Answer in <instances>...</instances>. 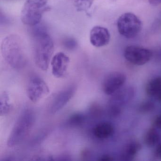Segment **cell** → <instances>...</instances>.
I'll return each instance as SVG.
<instances>
[{
  "mask_svg": "<svg viewBox=\"0 0 161 161\" xmlns=\"http://www.w3.org/2000/svg\"><path fill=\"white\" fill-rule=\"evenodd\" d=\"M153 57L156 61L161 62V48L157 49L154 53L153 52Z\"/></svg>",
  "mask_w": 161,
  "mask_h": 161,
  "instance_id": "603a6c76",
  "label": "cell"
},
{
  "mask_svg": "<svg viewBox=\"0 0 161 161\" xmlns=\"http://www.w3.org/2000/svg\"><path fill=\"white\" fill-rule=\"evenodd\" d=\"M39 24L34 26L31 31L33 52L36 66L45 71L48 68L53 54L54 45L45 27Z\"/></svg>",
  "mask_w": 161,
  "mask_h": 161,
  "instance_id": "6da1fadb",
  "label": "cell"
},
{
  "mask_svg": "<svg viewBox=\"0 0 161 161\" xmlns=\"http://www.w3.org/2000/svg\"><path fill=\"white\" fill-rule=\"evenodd\" d=\"M12 108L9 95L6 92H3L0 97V115L5 116L11 112Z\"/></svg>",
  "mask_w": 161,
  "mask_h": 161,
  "instance_id": "e0dca14e",
  "label": "cell"
},
{
  "mask_svg": "<svg viewBox=\"0 0 161 161\" xmlns=\"http://www.w3.org/2000/svg\"><path fill=\"white\" fill-rule=\"evenodd\" d=\"M69 58L63 52L56 53L51 60L52 72L56 78H63L67 73Z\"/></svg>",
  "mask_w": 161,
  "mask_h": 161,
  "instance_id": "8fae6325",
  "label": "cell"
},
{
  "mask_svg": "<svg viewBox=\"0 0 161 161\" xmlns=\"http://www.w3.org/2000/svg\"><path fill=\"white\" fill-rule=\"evenodd\" d=\"M142 23L134 14L125 13L121 15L117 21L119 32L127 38H132L137 36L141 31Z\"/></svg>",
  "mask_w": 161,
  "mask_h": 161,
  "instance_id": "5b68a950",
  "label": "cell"
},
{
  "mask_svg": "<svg viewBox=\"0 0 161 161\" xmlns=\"http://www.w3.org/2000/svg\"><path fill=\"white\" fill-rule=\"evenodd\" d=\"M99 160L100 161H112L114 160V159L113 157L110 156V155L106 154V155H104L102 156Z\"/></svg>",
  "mask_w": 161,
  "mask_h": 161,
  "instance_id": "cb8c5ba5",
  "label": "cell"
},
{
  "mask_svg": "<svg viewBox=\"0 0 161 161\" xmlns=\"http://www.w3.org/2000/svg\"><path fill=\"white\" fill-rule=\"evenodd\" d=\"M114 132V129L112 124L107 122L98 123L93 130L94 136L98 139H105L111 137Z\"/></svg>",
  "mask_w": 161,
  "mask_h": 161,
  "instance_id": "4fadbf2b",
  "label": "cell"
},
{
  "mask_svg": "<svg viewBox=\"0 0 161 161\" xmlns=\"http://www.w3.org/2000/svg\"><path fill=\"white\" fill-rule=\"evenodd\" d=\"M126 80V77L121 72L114 71L105 76L102 82V90L107 95H112L121 88Z\"/></svg>",
  "mask_w": 161,
  "mask_h": 161,
  "instance_id": "30bf717a",
  "label": "cell"
},
{
  "mask_svg": "<svg viewBox=\"0 0 161 161\" xmlns=\"http://www.w3.org/2000/svg\"><path fill=\"white\" fill-rule=\"evenodd\" d=\"M35 121V116L31 110H25L18 118L12 128L7 140V146L16 147L22 143L32 130Z\"/></svg>",
  "mask_w": 161,
  "mask_h": 161,
  "instance_id": "3957f363",
  "label": "cell"
},
{
  "mask_svg": "<svg viewBox=\"0 0 161 161\" xmlns=\"http://www.w3.org/2000/svg\"><path fill=\"white\" fill-rule=\"evenodd\" d=\"M48 0H27L21 13V20L28 26H36L41 22L42 16L51 9Z\"/></svg>",
  "mask_w": 161,
  "mask_h": 161,
  "instance_id": "277c9868",
  "label": "cell"
},
{
  "mask_svg": "<svg viewBox=\"0 0 161 161\" xmlns=\"http://www.w3.org/2000/svg\"><path fill=\"white\" fill-rule=\"evenodd\" d=\"M1 52L6 63L15 69H20L27 64L23 42L17 35H10L3 39Z\"/></svg>",
  "mask_w": 161,
  "mask_h": 161,
  "instance_id": "7a4b0ae2",
  "label": "cell"
},
{
  "mask_svg": "<svg viewBox=\"0 0 161 161\" xmlns=\"http://www.w3.org/2000/svg\"><path fill=\"white\" fill-rule=\"evenodd\" d=\"M155 108V105L152 102L146 101L143 102L138 107V111L141 114H148L152 112Z\"/></svg>",
  "mask_w": 161,
  "mask_h": 161,
  "instance_id": "ffe728a7",
  "label": "cell"
},
{
  "mask_svg": "<svg viewBox=\"0 0 161 161\" xmlns=\"http://www.w3.org/2000/svg\"><path fill=\"white\" fill-rule=\"evenodd\" d=\"M152 125L155 129H161V114L156 115L153 119Z\"/></svg>",
  "mask_w": 161,
  "mask_h": 161,
  "instance_id": "7402d4cb",
  "label": "cell"
},
{
  "mask_svg": "<svg viewBox=\"0 0 161 161\" xmlns=\"http://www.w3.org/2000/svg\"><path fill=\"white\" fill-rule=\"evenodd\" d=\"M155 155L156 157L161 159V144L157 147L155 151Z\"/></svg>",
  "mask_w": 161,
  "mask_h": 161,
  "instance_id": "d4e9b609",
  "label": "cell"
},
{
  "mask_svg": "<svg viewBox=\"0 0 161 161\" xmlns=\"http://www.w3.org/2000/svg\"><path fill=\"white\" fill-rule=\"evenodd\" d=\"M79 12H86L91 8L94 0H71Z\"/></svg>",
  "mask_w": 161,
  "mask_h": 161,
  "instance_id": "ac0fdd59",
  "label": "cell"
},
{
  "mask_svg": "<svg viewBox=\"0 0 161 161\" xmlns=\"http://www.w3.org/2000/svg\"><path fill=\"white\" fill-rule=\"evenodd\" d=\"M63 45L67 49L73 50L78 47V43L76 39L71 37L65 38L63 41Z\"/></svg>",
  "mask_w": 161,
  "mask_h": 161,
  "instance_id": "44dd1931",
  "label": "cell"
},
{
  "mask_svg": "<svg viewBox=\"0 0 161 161\" xmlns=\"http://www.w3.org/2000/svg\"><path fill=\"white\" fill-rule=\"evenodd\" d=\"M135 91L132 86L121 87L112 95L109 101V111L112 115L117 116L121 112L122 106L130 101L135 96Z\"/></svg>",
  "mask_w": 161,
  "mask_h": 161,
  "instance_id": "8992f818",
  "label": "cell"
},
{
  "mask_svg": "<svg viewBox=\"0 0 161 161\" xmlns=\"http://www.w3.org/2000/svg\"><path fill=\"white\" fill-rule=\"evenodd\" d=\"M146 92L150 97L159 95L161 92V77H154L150 80L146 85Z\"/></svg>",
  "mask_w": 161,
  "mask_h": 161,
  "instance_id": "9a60e30c",
  "label": "cell"
},
{
  "mask_svg": "<svg viewBox=\"0 0 161 161\" xmlns=\"http://www.w3.org/2000/svg\"><path fill=\"white\" fill-rule=\"evenodd\" d=\"M76 89L77 88L75 85H71L58 92L51 103L50 113L56 114L64 108L73 97L76 93Z\"/></svg>",
  "mask_w": 161,
  "mask_h": 161,
  "instance_id": "9c48e42d",
  "label": "cell"
},
{
  "mask_svg": "<svg viewBox=\"0 0 161 161\" xmlns=\"http://www.w3.org/2000/svg\"><path fill=\"white\" fill-rule=\"evenodd\" d=\"M150 4L153 6L161 4V0H148Z\"/></svg>",
  "mask_w": 161,
  "mask_h": 161,
  "instance_id": "484cf974",
  "label": "cell"
},
{
  "mask_svg": "<svg viewBox=\"0 0 161 161\" xmlns=\"http://www.w3.org/2000/svg\"><path fill=\"white\" fill-rule=\"evenodd\" d=\"M158 98L160 101H161V92L158 95Z\"/></svg>",
  "mask_w": 161,
  "mask_h": 161,
  "instance_id": "4316f807",
  "label": "cell"
},
{
  "mask_svg": "<svg viewBox=\"0 0 161 161\" xmlns=\"http://www.w3.org/2000/svg\"><path fill=\"white\" fill-rule=\"evenodd\" d=\"M160 140V136L155 128H150L144 136V142L147 147H152L155 146Z\"/></svg>",
  "mask_w": 161,
  "mask_h": 161,
  "instance_id": "2e32d148",
  "label": "cell"
},
{
  "mask_svg": "<svg viewBox=\"0 0 161 161\" xmlns=\"http://www.w3.org/2000/svg\"><path fill=\"white\" fill-rule=\"evenodd\" d=\"M110 34L109 31L104 27L97 26L93 27L90 32V42L96 47H104L110 42Z\"/></svg>",
  "mask_w": 161,
  "mask_h": 161,
  "instance_id": "7c38bea8",
  "label": "cell"
},
{
  "mask_svg": "<svg viewBox=\"0 0 161 161\" xmlns=\"http://www.w3.org/2000/svg\"><path fill=\"white\" fill-rule=\"evenodd\" d=\"M125 59L136 65L145 64L153 57V52L148 49L138 46H130L124 51Z\"/></svg>",
  "mask_w": 161,
  "mask_h": 161,
  "instance_id": "ba28073f",
  "label": "cell"
},
{
  "mask_svg": "<svg viewBox=\"0 0 161 161\" xmlns=\"http://www.w3.org/2000/svg\"><path fill=\"white\" fill-rule=\"evenodd\" d=\"M47 83L41 77L33 76L30 78L27 86V95L32 102H38L49 93Z\"/></svg>",
  "mask_w": 161,
  "mask_h": 161,
  "instance_id": "52a82bcc",
  "label": "cell"
},
{
  "mask_svg": "<svg viewBox=\"0 0 161 161\" xmlns=\"http://www.w3.org/2000/svg\"><path fill=\"white\" fill-rule=\"evenodd\" d=\"M141 144L136 141H132L126 144L120 154L121 160L131 161L133 160L136 154L141 149Z\"/></svg>",
  "mask_w": 161,
  "mask_h": 161,
  "instance_id": "5bb4252c",
  "label": "cell"
},
{
  "mask_svg": "<svg viewBox=\"0 0 161 161\" xmlns=\"http://www.w3.org/2000/svg\"><path fill=\"white\" fill-rule=\"evenodd\" d=\"M85 120V117L83 115L80 114L72 115L67 121L66 124L69 127H77L80 126Z\"/></svg>",
  "mask_w": 161,
  "mask_h": 161,
  "instance_id": "d6986e66",
  "label": "cell"
}]
</instances>
